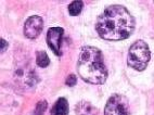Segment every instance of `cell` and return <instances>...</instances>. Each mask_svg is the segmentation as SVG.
Masks as SVG:
<instances>
[{"mask_svg": "<svg viewBox=\"0 0 154 115\" xmlns=\"http://www.w3.org/2000/svg\"><path fill=\"white\" fill-rule=\"evenodd\" d=\"M136 22L130 12L123 6H110L100 14L96 22L97 33L105 40H123L135 30Z\"/></svg>", "mask_w": 154, "mask_h": 115, "instance_id": "obj_1", "label": "cell"}, {"mask_svg": "<svg viewBox=\"0 0 154 115\" xmlns=\"http://www.w3.org/2000/svg\"><path fill=\"white\" fill-rule=\"evenodd\" d=\"M77 70L80 77L89 84L101 85L107 78V69L103 54L96 47L86 46L82 49Z\"/></svg>", "mask_w": 154, "mask_h": 115, "instance_id": "obj_2", "label": "cell"}, {"mask_svg": "<svg viewBox=\"0 0 154 115\" xmlns=\"http://www.w3.org/2000/svg\"><path fill=\"white\" fill-rule=\"evenodd\" d=\"M151 58V52L146 41L137 40L131 45L128 51L127 64L136 71H144Z\"/></svg>", "mask_w": 154, "mask_h": 115, "instance_id": "obj_3", "label": "cell"}, {"mask_svg": "<svg viewBox=\"0 0 154 115\" xmlns=\"http://www.w3.org/2000/svg\"><path fill=\"white\" fill-rule=\"evenodd\" d=\"M104 115H128L126 103L119 95H113L107 100L104 107Z\"/></svg>", "mask_w": 154, "mask_h": 115, "instance_id": "obj_4", "label": "cell"}, {"mask_svg": "<svg viewBox=\"0 0 154 115\" xmlns=\"http://www.w3.org/2000/svg\"><path fill=\"white\" fill-rule=\"evenodd\" d=\"M44 28V20L38 15H33L27 19L24 24V35L29 39L37 38Z\"/></svg>", "mask_w": 154, "mask_h": 115, "instance_id": "obj_5", "label": "cell"}, {"mask_svg": "<svg viewBox=\"0 0 154 115\" xmlns=\"http://www.w3.org/2000/svg\"><path fill=\"white\" fill-rule=\"evenodd\" d=\"M64 30L62 27H51L47 33V44L51 48L54 54L61 55V40L63 37Z\"/></svg>", "mask_w": 154, "mask_h": 115, "instance_id": "obj_6", "label": "cell"}, {"mask_svg": "<svg viewBox=\"0 0 154 115\" xmlns=\"http://www.w3.org/2000/svg\"><path fill=\"white\" fill-rule=\"evenodd\" d=\"M77 115H98V109L88 101H80L75 107Z\"/></svg>", "mask_w": 154, "mask_h": 115, "instance_id": "obj_7", "label": "cell"}, {"mask_svg": "<svg viewBox=\"0 0 154 115\" xmlns=\"http://www.w3.org/2000/svg\"><path fill=\"white\" fill-rule=\"evenodd\" d=\"M51 115H67L69 102L65 98H59L51 109Z\"/></svg>", "mask_w": 154, "mask_h": 115, "instance_id": "obj_8", "label": "cell"}, {"mask_svg": "<svg viewBox=\"0 0 154 115\" xmlns=\"http://www.w3.org/2000/svg\"><path fill=\"white\" fill-rule=\"evenodd\" d=\"M36 63L40 67H47L50 64V59L46 51H38L36 53Z\"/></svg>", "mask_w": 154, "mask_h": 115, "instance_id": "obj_9", "label": "cell"}, {"mask_svg": "<svg viewBox=\"0 0 154 115\" xmlns=\"http://www.w3.org/2000/svg\"><path fill=\"white\" fill-rule=\"evenodd\" d=\"M83 8H84L83 1H80V0H78V1H73L69 6V12L72 17H76V15H78V14L82 12Z\"/></svg>", "mask_w": 154, "mask_h": 115, "instance_id": "obj_10", "label": "cell"}, {"mask_svg": "<svg viewBox=\"0 0 154 115\" xmlns=\"http://www.w3.org/2000/svg\"><path fill=\"white\" fill-rule=\"evenodd\" d=\"M48 107V104L46 100H42V101H39L36 105L35 110H34V112L32 115H44L45 112H46V110Z\"/></svg>", "mask_w": 154, "mask_h": 115, "instance_id": "obj_11", "label": "cell"}, {"mask_svg": "<svg viewBox=\"0 0 154 115\" xmlns=\"http://www.w3.org/2000/svg\"><path fill=\"white\" fill-rule=\"evenodd\" d=\"M77 82V78H76V75L75 74H71L67 76V78H66L65 80V84L67 86H69V87H73V86L76 85Z\"/></svg>", "mask_w": 154, "mask_h": 115, "instance_id": "obj_12", "label": "cell"}, {"mask_svg": "<svg viewBox=\"0 0 154 115\" xmlns=\"http://www.w3.org/2000/svg\"><path fill=\"white\" fill-rule=\"evenodd\" d=\"M0 44H1V50H0V51H1V53H3V52L8 49V42L3 38H1L0 39Z\"/></svg>", "mask_w": 154, "mask_h": 115, "instance_id": "obj_13", "label": "cell"}]
</instances>
